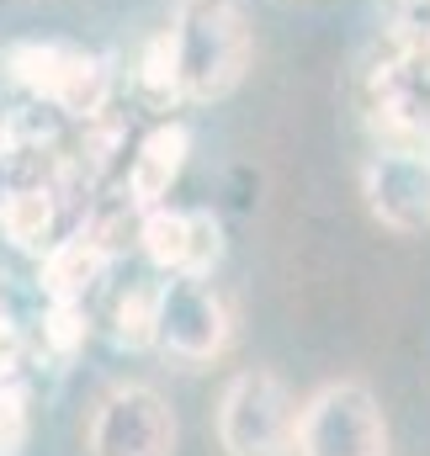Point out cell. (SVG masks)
<instances>
[{"label":"cell","instance_id":"e0dca14e","mask_svg":"<svg viewBox=\"0 0 430 456\" xmlns=\"http://www.w3.org/2000/svg\"><path fill=\"white\" fill-rule=\"evenodd\" d=\"M399 48H430V0H393V16H388Z\"/></svg>","mask_w":430,"mask_h":456},{"label":"cell","instance_id":"8992f818","mask_svg":"<svg viewBox=\"0 0 430 456\" xmlns=\"http://www.w3.org/2000/svg\"><path fill=\"white\" fill-rule=\"evenodd\" d=\"M234 345V308L223 292L197 276H170L160 281V330L154 350H165L181 366H208Z\"/></svg>","mask_w":430,"mask_h":456},{"label":"cell","instance_id":"4fadbf2b","mask_svg":"<svg viewBox=\"0 0 430 456\" xmlns=\"http://www.w3.org/2000/svg\"><path fill=\"white\" fill-rule=\"evenodd\" d=\"M43 350L54 361H75L86 340H91V314L80 297H43V330H37Z\"/></svg>","mask_w":430,"mask_h":456},{"label":"cell","instance_id":"ac0fdd59","mask_svg":"<svg viewBox=\"0 0 430 456\" xmlns=\"http://www.w3.org/2000/svg\"><path fill=\"white\" fill-rule=\"evenodd\" d=\"M21 361H27V340H21V324L0 308V382H16L21 377Z\"/></svg>","mask_w":430,"mask_h":456},{"label":"cell","instance_id":"3957f363","mask_svg":"<svg viewBox=\"0 0 430 456\" xmlns=\"http://www.w3.org/2000/svg\"><path fill=\"white\" fill-rule=\"evenodd\" d=\"M298 398L271 366L234 371L218 398V446L223 456H293Z\"/></svg>","mask_w":430,"mask_h":456},{"label":"cell","instance_id":"2e32d148","mask_svg":"<svg viewBox=\"0 0 430 456\" xmlns=\"http://www.w3.org/2000/svg\"><path fill=\"white\" fill-rule=\"evenodd\" d=\"M32 436V393L21 382H0V456H21Z\"/></svg>","mask_w":430,"mask_h":456},{"label":"cell","instance_id":"5b68a950","mask_svg":"<svg viewBox=\"0 0 430 456\" xmlns=\"http://www.w3.org/2000/svg\"><path fill=\"white\" fill-rule=\"evenodd\" d=\"M176 414L160 387L117 382L91 403L86 452L91 456H176Z\"/></svg>","mask_w":430,"mask_h":456},{"label":"cell","instance_id":"5bb4252c","mask_svg":"<svg viewBox=\"0 0 430 456\" xmlns=\"http://www.w3.org/2000/svg\"><path fill=\"white\" fill-rule=\"evenodd\" d=\"M160 330V287H128L112 314V340L122 350H154Z\"/></svg>","mask_w":430,"mask_h":456},{"label":"cell","instance_id":"6da1fadb","mask_svg":"<svg viewBox=\"0 0 430 456\" xmlns=\"http://www.w3.org/2000/svg\"><path fill=\"white\" fill-rule=\"evenodd\" d=\"M170 53H176V80L181 102H223L239 91L250 69V21L234 0H181L170 11Z\"/></svg>","mask_w":430,"mask_h":456},{"label":"cell","instance_id":"52a82bcc","mask_svg":"<svg viewBox=\"0 0 430 456\" xmlns=\"http://www.w3.org/2000/svg\"><path fill=\"white\" fill-rule=\"evenodd\" d=\"M133 239H138L144 260L154 271H165V276H197V281H208L218 271V260H223V224L208 208H170V202L144 208Z\"/></svg>","mask_w":430,"mask_h":456},{"label":"cell","instance_id":"9a60e30c","mask_svg":"<svg viewBox=\"0 0 430 456\" xmlns=\"http://www.w3.org/2000/svg\"><path fill=\"white\" fill-rule=\"evenodd\" d=\"M138 96L149 102V107H176L181 102V80H176V53H170V32L160 27L149 43H144V53H138Z\"/></svg>","mask_w":430,"mask_h":456},{"label":"cell","instance_id":"ba28073f","mask_svg":"<svg viewBox=\"0 0 430 456\" xmlns=\"http://www.w3.org/2000/svg\"><path fill=\"white\" fill-rule=\"evenodd\" d=\"M361 197L367 213L393 233L430 228V149H377L361 165Z\"/></svg>","mask_w":430,"mask_h":456},{"label":"cell","instance_id":"277c9868","mask_svg":"<svg viewBox=\"0 0 430 456\" xmlns=\"http://www.w3.org/2000/svg\"><path fill=\"white\" fill-rule=\"evenodd\" d=\"M5 75L32 96L48 102L64 117H96L112 102V69L102 53L70 48V43H16L5 53Z\"/></svg>","mask_w":430,"mask_h":456},{"label":"cell","instance_id":"30bf717a","mask_svg":"<svg viewBox=\"0 0 430 456\" xmlns=\"http://www.w3.org/2000/svg\"><path fill=\"white\" fill-rule=\"evenodd\" d=\"M186 154H192V133H186L181 122H154V127L133 143V159H128V202H133L138 213L170 202V186L181 181Z\"/></svg>","mask_w":430,"mask_h":456},{"label":"cell","instance_id":"8fae6325","mask_svg":"<svg viewBox=\"0 0 430 456\" xmlns=\"http://www.w3.org/2000/svg\"><path fill=\"white\" fill-rule=\"evenodd\" d=\"M107 265H112V244L91 224H80L70 239L48 244L37 287H43V297H80L86 303V292L107 276Z\"/></svg>","mask_w":430,"mask_h":456},{"label":"cell","instance_id":"7a4b0ae2","mask_svg":"<svg viewBox=\"0 0 430 456\" xmlns=\"http://www.w3.org/2000/svg\"><path fill=\"white\" fill-rule=\"evenodd\" d=\"M293 456H393L377 393L356 377L324 382L319 393H309L298 403Z\"/></svg>","mask_w":430,"mask_h":456},{"label":"cell","instance_id":"9c48e42d","mask_svg":"<svg viewBox=\"0 0 430 456\" xmlns=\"http://www.w3.org/2000/svg\"><path fill=\"white\" fill-rule=\"evenodd\" d=\"M372 112L409 149H430V48H399L372 69Z\"/></svg>","mask_w":430,"mask_h":456},{"label":"cell","instance_id":"7c38bea8","mask_svg":"<svg viewBox=\"0 0 430 456\" xmlns=\"http://www.w3.org/2000/svg\"><path fill=\"white\" fill-rule=\"evenodd\" d=\"M54 224H59V191L48 181L43 186H11V191H0V233L16 249H43Z\"/></svg>","mask_w":430,"mask_h":456},{"label":"cell","instance_id":"d6986e66","mask_svg":"<svg viewBox=\"0 0 430 456\" xmlns=\"http://www.w3.org/2000/svg\"><path fill=\"white\" fill-rule=\"evenodd\" d=\"M0 149H5V122H0Z\"/></svg>","mask_w":430,"mask_h":456}]
</instances>
